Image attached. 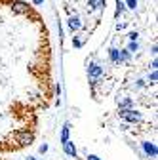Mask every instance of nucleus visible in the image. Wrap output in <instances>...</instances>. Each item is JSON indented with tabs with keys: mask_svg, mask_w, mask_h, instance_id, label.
Segmentation results:
<instances>
[{
	"mask_svg": "<svg viewBox=\"0 0 158 160\" xmlns=\"http://www.w3.org/2000/svg\"><path fill=\"white\" fill-rule=\"evenodd\" d=\"M118 116L128 120V122H131V124H137V122H141V120H143V114L139 111L131 109V107L130 109H118Z\"/></svg>",
	"mask_w": 158,
	"mask_h": 160,
	"instance_id": "nucleus-1",
	"label": "nucleus"
},
{
	"mask_svg": "<svg viewBox=\"0 0 158 160\" xmlns=\"http://www.w3.org/2000/svg\"><path fill=\"white\" fill-rule=\"evenodd\" d=\"M105 6H107L105 0H88V10H90V12H95L97 15L105 10Z\"/></svg>",
	"mask_w": 158,
	"mask_h": 160,
	"instance_id": "nucleus-2",
	"label": "nucleus"
},
{
	"mask_svg": "<svg viewBox=\"0 0 158 160\" xmlns=\"http://www.w3.org/2000/svg\"><path fill=\"white\" fill-rule=\"evenodd\" d=\"M63 152L67 156H71V158H78V151H76V147H74L72 141H65L63 143Z\"/></svg>",
	"mask_w": 158,
	"mask_h": 160,
	"instance_id": "nucleus-3",
	"label": "nucleus"
},
{
	"mask_svg": "<svg viewBox=\"0 0 158 160\" xmlns=\"http://www.w3.org/2000/svg\"><path fill=\"white\" fill-rule=\"evenodd\" d=\"M130 107H133V99H130V97L118 99V109H130Z\"/></svg>",
	"mask_w": 158,
	"mask_h": 160,
	"instance_id": "nucleus-4",
	"label": "nucleus"
},
{
	"mask_svg": "<svg viewBox=\"0 0 158 160\" xmlns=\"http://www.w3.org/2000/svg\"><path fill=\"white\" fill-rule=\"evenodd\" d=\"M69 29L71 31H78V29H82V23H80V19L78 17H69Z\"/></svg>",
	"mask_w": 158,
	"mask_h": 160,
	"instance_id": "nucleus-5",
	"label": "nucleus"
},
{
	"mask_svg": "<svg viewBox=\"0 0 158 160\" xmlns=\"http://www.w3.org/2000/svg\"><path fill=\"white\" fill-rule=\"evenodd\" d=\"M84 42H86V36H84V34H76V36L72 38V46H74V48H82Z\"/></svg>",
	"mask_w": 158,
	"mask_h": 160,
	"instance_id": "nucleus-6",
	"label": "nucleus"
},
{
	"mask_svg": "<svg viewBox=\"0 0 158 160\" xmlns=\"http://www.w3.org/2000/svg\"><path fill=\"white\" fill-rule=\"evenodd\" d=\"M69 132H71V124L67 122V124L63 126V130H61V137H59V139H61V143L69 141Z\"/></svg>",
	"mask_w": 158,
	"mask_h": 160,
	"instance_id": "nucleus-7",
	"label": "nucleus"
},
{
	"mask_svg": "<svg viewBox=\"0 0 158 160\" xmlns=\"http://www.w3.org/2000/svg\"><path fill=\"white\" fill-rule=\"evenodd\" d=\"M143 147H145V151H147V152H149V154H151L152 158L156 156V147H154L152 143H149V141H145V143H143Z\"/></svg>",
	"mask_w": 158,
	"mask_h": 160,
	"instance_id": "nucleus-8",
	"label": "nucleus"
},
{
	"mask_svg": "<svg viewBox=\"0 0 158 160\" xmlns=\"http://www.w3.org/2000/svg\"><path fill=\"white\" fill-rule=\"evenodd\" d=\"M109 59H111L114 65H118V50L116 48H111L109 50Z\"/></svg>",
	"mask_w": 158,
	"mask_h": 160,
	"instance_id": "nucleus-9",
	"label": "nucleus"
},
{
	"mask_svg": "<svg viewBox=\"0 0 158 160\" xmlns=\"http://www.w3.org/2000/svg\"><path fill=\"white\" fill-rule=\"evenodd\" d=\"M124 12V2L122 0H116V12H114V19L120 17V13Z\"/></svg>",
	"mask_w": 158,
	"mask_h": 160,
	"instance_id": "nucleus-10",
	"label": "nucleus"
},
{
	"mask_svg": "<svg viewBox=\"0 0 158 160\" xmlns=\"http://www.w3.org/2000/svg\"><path fill=\"white\" fill-rule=\"evenodd\" d=\"M128 52H137V40H135V42H131V44L128 46Z\"/></svg>",
	"mask_w": 158,
	"mask_h": 160,
	"instance_id": "nucleus-11",
	"label": "nucleus"
},
{
	"mask_svg": "<svg viewBox=\"0 0 158 160\" xmlns=\"http://www.w3.org/2000/svg\"><path fill=\"white\" fill-rule=\"evenodd\" d=\"M128 38L131 40V42H135V40L139 38V34H137V32H130V34H128Z\"/></svg>",
	"mask_w": 158,
	"mask_h": 160,
	"instance_id": "nucleus-12",
	"label": "nucleus"
},
{
	"mask_svg": "<svg viewBox=\"0 0 158 160\" xmlns=\"http://www.w3.org/2000/svg\"><path fill=\"white\" fill-rule=\"evenodd\" d=\"M135 6H137V0H128V8L135 10Z\"/></svg>",
	"mask_w": 158,
	"mask_h": 160,
	"instance_id": "nucleus-13",
	"label": "nucleus"
},
{
	"mask_svg": "<svg viewBox=\"0 0 158 160\" xmlns=\"http://www.w3.org/2000/svg\"><path fill=\"white\" fill-rule=\"evenodd\" d=\"M38 151H40V152H42V154H44V152H46V151H48V145H46V143H44V145H40V149H38Z\"/></svg>",
	"mask_w": 158,
	"mask_h": 160,
	"instance_id": "nucleus-14",
	"label": "nucleus"
},
{
	"mask_svg": "<svg viewBox=\"0 0 158 160\" xmlns=\"http://www.w3.org/2000/svg\"><path fill=\"white\" fill-rule=\"evenodd\" d=\"M88 160H101V158L95 156V154H88Z\"/></svg>",
	"mask_w": 158,
	"mask_h": 160,
	"instance_id": "nucleus-15",
	"label": "nucleus"
},
{
	"mask_svg": "<svg viewBox=\"0 0 158 160\" xmlns=\"http://www.w3.org/2000/svg\"><path fill=\"white\" fill-rule=\"evenodd\" d=\"M34 4H44V0H32Z\"/></svg>",
	"mask_w": 158,
	"mask_h": 160,
	"instance_id": "nucleus-16",
	"label": "nucleus"
},
{
	"mask_svg": "<svg viewBox=\"0 0 158 160\" xmlns=\"http://www.w3.org/2000/svg\"><path fill=\"white\" fill-rule=\"evenodd\" d=\"M27 160H36V158H34V156H29V158H27Z\"/></svg>",
	"mask_w": 158,
	"mask_h": 160,
	"instance_id": "nucleus-17",
	"label": "nucleus"
}]
</instances>
